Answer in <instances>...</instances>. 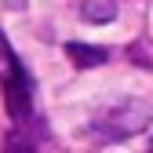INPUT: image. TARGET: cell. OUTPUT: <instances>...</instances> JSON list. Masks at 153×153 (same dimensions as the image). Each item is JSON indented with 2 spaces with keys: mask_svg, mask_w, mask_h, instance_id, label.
Listing matches in <instances>:
<instances>
[{
  "mask_svg": "<svg viewBox=\"0 0 153 153\" xmlns=\"http://www.w3.org/2000/svg\"><path fill=\"white\" fill-rule=\"evenodd\" d=\"M0 84H4V102H7V113L15 120H29L33 113V91H29V76L22 69V62L11 55L7 40L0 36Z\"/></svg>",
  "mask_w": 153,
  "mask_h": 153,
  "instance_id": "7a4b0ae2",
  "label": "cell"
},
{
  "mask_svg": "<svg viewBox=\"0 0 153 153\" xmlns=\"http://www.w3.org/2000/svg\"><path fill=\"white\" fill-rule=\"evenodd\" d=\"M4 153H36V146H33V139L26 131H11L4 139Z\"/></svg>",
  "mask_w": 153,
  "mask_h": 153,
  "instance_id": "5b68a950",
  "label": "cell"
},
{
  "mask_svg": "<svg viewBox=\"0 0 153 153\" xmlns=\"http://www.w3.org/2000/svg\"><path fill=\"white\" fill-rule=\"evenodd\" d=\"M66 55H69V62H73V66H80V69L102 66V62L109 59L106 48H91V44H80V40H69V44H66Z\"/></svg>",
  "mask_w": 153,
  "mask_h": 153,
  "instance_id": "3957f363",
  "label": "cell"
},
{
  "mask_svg": "<svg viewBox=\"0 0 153 153\" xmlns=\"http://www.w3.org/2000/svg\"><path fill=\"white\" fill-rule=\"evenodd\" d=\"M95 135L106 139V142H120V139H131L139 131L149 128V106L139 102V99H124V102H113L106 106L99 117L91 120Z\"/></svg>",
  "mask_w": 153,
  "mask_h": 153,
  "instance_id": "6da1fadb",
  "label": "cell"
},
{
  "mask_svg": "<svg viewBox=\"0 0 153 153\" xmlns=\"http://www.w3.org/2000/svg\"><path fill=\"white\" fill-rule=\"evenodd\" d=\"M80 15H84V22L102 26V22H113V18H117V4H113V0H84Z\"/></svg>",
  "mask_w": 153,
  "mask_h": 153,
  "instance_id": "277c9868",
  "label": "cell"
}]
</instances>
